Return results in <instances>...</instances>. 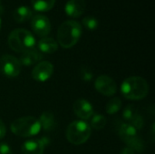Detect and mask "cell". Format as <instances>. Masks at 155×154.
Returning a JSON list of instances; mask_svg holds the SVG:
<instances>
[{
  "label": "cell",
  "mask_w": 155,
  "mask_h": 154,
  "mask_svg": "<svg viewBox=\"0 0 155 154\" xmlns=\"http://www.w3.org/2000/svg\"><path fill=\"white\" fill-rule=\"evenodd\" d=\"M121 92L128 100H141L148 95L149 84L143 77L132 76L124 81Z\"/></svg>",
  "instance_id": "obj_2"
},
{
  "label": "cell",
  "mask_w": 155,
  "mask_h": 154,
  "mask_svg": "<svg viewBox=\"0 0 155 154\" xmlns=\"http://www.w3.org/2000/svg\"><path fill=\"white\" fill-rule=\"evenodd\" d=\"M137 114H138V111L135 108V106H134V105H128V106H126L124 108V112H123L124 120L127 123H129Z\"/></svg>",
  "instance_id": "obj_21"
},
{
  "label": "cell",
  "mask_w": 155,
  "mask_h": 154,
  "mask_svg": "<svg viewBox=\"0 0 155 154\" xmlns=\"http://www.w3.org/2000/svg\"><path fill=\"white\" fill-rule=\"evenodd\" d=\"M0 29H1V19H0Z\"/></svg>",
  "instance_id": "obj_29"
},
{
  "label": "cell",
  "mask_w": 155,
  "mask_h": 154,
  "mask_svg": "<svg viewBox=\"0 0 155 154\" xmlns=\"http://www.w3.org/2000/svg\"><path fill=\"white\" fill-rule=\"evenodd\" d=\"M90 119L89 125L95 130H102L106 125V119L102 114H94Z\"/></svg>",
  "instance_id": "obj_19"
},
{
  "label": "cell",
  "mask_w": 155,
  "mask_h": 154,
  "mask_svg": "<svg viewBox=\"0 0 155 154\" xmlns=\"http://www.w3.org/2000/svg\"><path fill=\"white\" fill-rule=\"evenodd\" d=\"M86 9L85 0H69L64 7L65 13L72 18L81 16Z\"/></svg>",
  "instance_id": "obj_13"
},
{
  "label": "cell",
  "mask_w": 155,
  "mask_h": 154,
  "mask_svg": "<svg viewBox=\"0 0 155 154\" xmlns=\"http://www.w3.org/2000/svg\"><path fill=\"white\" fill-rule=\"evenodd\" d=\"M4 12V9H3V6H2V1L0 0V14H2Z\"/></svg>",
  "instance_id": "obj_28"
},
{
  "label": "cell",
  "mask_w": 155,
  "mask_h": 154,
  "mask_svg": "<svg viewBox=\"0 0 155 154\" xmlns=\"http://www.w3.org/2000/svg\"><path fill=\"white\" fill-rule=\"evenodd\" d=\"M38 50L43 54H53L57 51L58 44L52 37H43L39 40L37 44Z\"/></svg>",
  "instance_id": "obj_16"
},
{
  "label": "cell",
  "mask_w": 155,
  "mask_h": 154,
  "mask_svg": "<svg viewBox=\"0 0 155 154\" xmlns=\"http://www.w3.org/2000/svg\"><path fill=\"white\" fill-rule=\"evenodd\" d=\"M43 57H44L43 54L38 49H35L34 47V48H31V49L24 52L22 54V55L20 56L19 61L22 65L30 66L36 63L38 64L43 59Z\"/></svg>",
  "instance_id": "obj_14"
},
{
  "label": "cell",
  "mask_w": 155,
  "mask_h": 154,
  "mask_svg": "<svg viewBox=\"0 0 155 154\" xmlns=\"http://www.w3.org/2000/svg\"><path fill=\"white\" fill-rule=\"evenodd\" d=\"M0 154H13L12 149L7 143H0Z\"/></svg>",
  "instance_id": "obj_25"
},
{
  "label": "cell",
  "mask_w": 155,
  "mask_h": 154,
  "mask_svg": "<svg viewBox=\"0 0 155 154\" xmlns=\"http://www.w3.org/2000/svg\"><path fill=\"white\" fill-rule=\"evenodd\" d=\"M5 132H6V129H5V125L4 123V122L0 119V140L3 139L5 135Z\"/></svg>",
  "instance_id": "obj_26"
},
{
  "label": "cell",
  "mask_w": 155,
  "mask_h": 154,
  "mask_svg": "<svg viewBox=\"0 0 155 154\" xmlns=\"http://www.w3.org/2000/svg\"><path fill=\"white\" fill-rule=\"evenodd\" d=\"M7 42L9 47L17 53H24L34 48L35 44V39L32 33L23 28L13 30L8 35Z\"/></svg>",
  "instance_id": "obj_3"
},
{
  "label": "cell",
  "mask_w": 155,
  "mask_h": 154,
  "mask_svg": "<svg viewBox=\"0 0 155 154\" xmlns=\"http://www.w3.org/2000/svg\"><path fill=\"white\" fill-rule=\"evenodd\" d=\"M31 4L35 10L39 12H45L51 10L54 7L55 0H31Z\"/></svg>",
  "instance_id": "obj_18"
},
{
  "label": "cell",
  "mask_w": 155,
  "mask_h": 154,
  "mask_svg": "<svg viewBox=\"0 0 155 154\" xmlns=\"http://www.w3.org/2000/svg\"><path fill=\"white\" fill-rule=\"evenodd\" d=\"M41 130L45 132H52L55 130L57 126V122L54 115L51 112H44L38 119Z\"/></svg>",
  "instance_id": "obj_15"
},
{
  "label": "cell",
  "mask_w": 155,
  "mask_h": 154,
  "mask_svg": "<svg viewBox=\"0 0 155 154\" xmlns=\"http://www.w3.org/2000/svg\"><path fill=\"white\" fill-rule=\"evenodd\" d=\"M121 107H122V101H121V99L115 97V98L111 99L107 103L105 110H106V113L108 114H114V113H118L120 111Z\"/></svg>",
  "instance_id": "obj_20"
},
{
  "label": "cell",
  "mask_w": 155,
  "mask_h": 154,
  "mask_svg": "<svg viewBox=\"0 0 155 154\" xmlns=\"http://www.w3.org/2000/svg\"><path fill=\"white\" fill-rule=\"evenodd\" d=\"M81 34V25L75 20H67L57 30V44L63 48H71L77 44Z\"/></svg>",
  "instance_id": "obj_1"
},
{
  "label": "cell",
  "mask_w": 155,
  "mask_h": 154,
  "mask_svg": "<svg viewBox=\"0 0 155 154\" xmlns=\"http://www.w3.org/2000/svg\"><path fill=\"white\" fill-rule=\"evenodd\" d=\"M54 73V65L48 61H42L35 64L32 71V77L37 82L47 81Z\"/></svg>",
  "instance_id": "obj_10"
},
{
  "label": "cell",
  "mask_w": 155,
  "mask_h": 154,
  "mask_svg": "<svg viewBox=\"0 0 155 154\" xmlns=\"http://www.w3.org/2000/svg\"><path fill=\"white\" fill-rule=\"evenodd\" d=\"M117 132L122 141L125 143L128 147L138 152H143L144 151L145 145L142 137L131 124L120 122V124L117 125Z\"/></svg>",
  "instance_id": "obj_6"
},
{
  "label": "cell",
  "mask_w": 155,
  "mask_h": 154,
  "mask_svg": "<svg viewBox=\"0 0 155 154\" xmlns=\"http://www.w3.org/2000/svg\"><path fill=\"white\" fill-rule=\"evenodd\" d=\"M120 154H135V151L130 147H125Z\"/></svg>",
  "instance_id": "obj_27"
},
{
  "label": "cell",
  "mask_w": 155,
  "mask_h": 154,
  "mask_svg": "<svg viewBox=\"0 0 155 154\" xmlns=\"http://www.w3.org/2000/svg\"><path fill=\"white\" fill-rule=\"evenodd\" d=\"M73 110L74 114L80 118L82 121L88 120L94 115V108L93 105L84 99L77 100L73 106Z\"/></svg>",
  "instance_id": "obj_12"
},
{
  "label": "cell",
  "mask_w": 155,
  "mask_h": 154,
  "mask_svg": "<svg viewBox=\"0 0 155 154\" xmlns=\"http://www.w3.org/2000/svg\"><path fill=\"white\" fill-rule=\"evenodd\" d=\"M94 87L98 93L105 96H113L117 92V85L114 80L105 74L96 78L94 81Z\"/></svg>",
  "instance_id": "obj_8"
},
{
  "label": "cell",
  "mask_w": 155,
  "mask_h": 154,
  "mask_svg": "<svg viewBox=\"0 0 155 154\" xmlns=\"http://www.w3.org/2000/svg\"><path fill=\"white\" fill-rule=\"evenodd\" d=\"M49 143V140L46 137L40 139L28 140L22 145V154H44L45 146Z\"/></svg>",
  "instance_id": "obj_11"
},
{
  "label": "cell",
  "mask_w": 155,
  "mask_h": 154,
  "mask_svg": "<svg viewBox=\"0 0 155 154\" xmlns=\"http://www.w3.org/2000/svg\"><path fill=\"white\" fill-rule=\"evenodd\" d=\"M83 25L88 30H94L98 27V20L94 16H85L83 18Z\"/></svg>",
  "instance_id": "obj_22"
},
{
  "label": "cell",
  "mask_w": 155,
  "mask_h": 154,
  "mask_svg": "<svg viewBox=\"0 0 155 154\" xmlns=\"http://www.w3.org/2000/svg\"><path fill=\"white\" fill-rule=\"evenodd\" d=\"M31 27L35 34L38 36L45 37L51 31V24L49 19L43 15H35L31 18Z\"/></svg>",
  "instance_id": "obj_9"
},
{
  "label": "cell",
  "mask_w": 155,
  "mask_h": 154,
  "mask_svg": "<svg viewBox=\"0 0 155 154\" xmlns=\"http://www.w3.org/2000/svg\"><path fill=\"white\" fill-rule=\"evenodd\" d=\"M22 64L16 57L4 54L0 57V72L7 77H16L21 72Z\"/></svg>",
  "instance_id": "obj_7"
},
{
  "label": "cell",
  "mask_w": 155,
  "mask_h": 154,
  "mask_svg": "<svg viewBox=\"0 0 155 154\" xmlns=\"http://www.w3.org/2000/svg\"><path fill=\"white\" fill-rule=\"evenodd\" d=\"M91 135V127L84 121H74L71 123L65 132L67 141L74 145L84 143Z\"/></svg>",
  "instance_id": "obj_5"
},
{
  "label": "cell",
  "mask_w": 155,
  "mask_h": 154,
  "mask_svg": "<svg viewBox=\"0 0 155 154\" xmlns=\"http://www.w3.org/2000/svg\"><path fill=\"white\" fill-rule=\"evenodd\" d=\"M81 79L84 82H90L93 79V72L90 68L86 66H83L80 70Z\"/></svg>",
  "instance_id": "obj_24"
},
{
  "label": "cell",
  "mask_w": 155,
  "mask_h": 154,
  "mask_svg": "<svg viewBox=\"0 0 155 154\" xmlns=\"http://www.w3.org/2000/svg\"><path fill=\"white\" fill-rule=\"evenodd\" d=\"M129 124H131L137 132L142 130L144 126V119L142 115H140L139 113L129 123Z\"/></svg>",
  "instance_id": "obj_23"
},
{
  "label": "cell",
  "mask_w": 155,
  "mask_h": 154,
  "mask_svg": "<svg viewBox=\"0 0 155 154\" xmlns=\"http://www.w3.org/2000/svg\"><path fill=\"white\" fill-rule=\"evenodd\" d=\"M33 17V11L27 6H19L13 12V18L17 23H24Z\"/></svg>",
  "instance_id": "obj_17"
},
{
  "label": "cell",
  "mask_w": 155,
  "mask_h": 154,
  "mask_svg": "<svg viewBox=\"0 0 155 154\" xmlns=\"http://www.w3.org/2000/svg\"><path fill=\"white\" fill-rule=\"evenodd\" d=\"M41 131L38 119L33 116L21 117L11 123V132L19 137L28 138L37 135Z\"/></svg>",
  "instance_id": "obj_4"
}]
</instances>
